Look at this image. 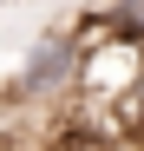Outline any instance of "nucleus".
<instances>
[{"label":"nucleus","instance_id":"f257e3e1","mask_svg":"<svg viewBox=\"0 0 144 151\" xmlns=\"http://www.w3.org/2000/svg\"><path fill=\"white\" fill-rule=\"evenodd\" d=\"M72 86H79V40L66 27V33H46L13 72V105H66Z\"/></svg>","mask_w":144,"mask_h":151},{"label":"nucleus","instance_id":"f03ea898","mask_svg":"<svg viewBox=\"0 0 144 151\" xmlns=\"http://www.w3.org/2000/svg\"><path fill=\"white\" fill-rule=\"evenodd\" d=\"M105 27L118 40H138L144 46V0H111V7H105Z\"/></svg>","mask_w":144,"mask_h":151},{"label":"nucleus","instance_id":"7ed1b4c3","mask_svg":"<svg viewBox=\"0 0 144 151\" xmlns=\"http://www.w3.org/2000/svg\"><path fill=\"white\" fill-rule=\"evenodd\" d=\"M0 145H13V105H7V92H0Z\"/></svg>","mask_w":144,"mask_h":151}]
</instances>
